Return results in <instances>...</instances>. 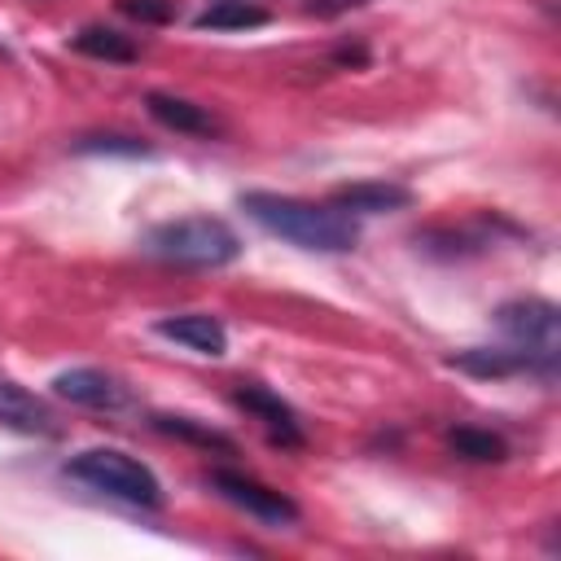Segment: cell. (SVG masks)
<instances>
[{
    "label": "cell",
    "instance_id": "cell-1",
    "mask_svg": "<svg viewBox=\"0 0 561 561\" xmlns=\"http://www.w3.org/2000/svg\"><path fill=\"white\" fill-rule=\"evenodd\" d=\"M241 210L267 228L272 237H285L298 250H316V254H346L359 241V228L351 224L346 210L337 206H316L302 197H285V193H241Z\"/></svg>",
    "mask_w": 561,
    "mask_h": 561
},
{
    "label": "cell",
    "instance_id": "cell-2",
    "mask_svg": "<svg viewBox=\"0 0 561 561\" xmlns=\"http://www.w3.org/2000/svg\"><path fill=\"white\" fill-rule=\"evenodd\" d=\"M145 250L175 267H224L241 254V237L215 215H184L149 228Z\"/></svg>",
    "mask_w": 561,
    "mask_h": 561
},
{
    "label": "cell",
    "instance_id": "cell-3",
    "mask_svg": "<svg viewBox=\"0 0 561 561\" xmlns=\"http://www.w3.org/2000/svg\"><path fill=\"white\" fill-rule=\"evenodd\" d=\"M66 473L79 478V482H88V486H96V491H105V495H114V500H123V504L162 508V486H158V478H153L136 456H127V451H118V447H88V451H79V456L66 465Z\"/></svg>",
    "mask_w": 561,
    "mask_h": 561
},
{
    "label": "cell",
    "instance_id": "cell-4",
    "mask_svg": "<svg viewBox=\"0 0 561 561\" xmlns=\"http://www.w3.org/2000/svg\"><path fill=\"white\" fill-rule=\"evenodd\" d=\"M495 324L513 346L530 351L543 364H557V342H561L557 302H548V298H513V302L495 307Z\"/></svg>",
    "mask_w": 561,
    "mask_h": 561
},
{
    "label": "cell",
    "instance_id": "cell-5",
    "mask_svg": "<svg viewBox=\"0 0 561 561\" xmlns=\"http://www.w3.org/2000/svg\"><path fill=\"white\" fill-rule=\"evenodd\" d=\"M210 486H215L228 504L245 508V513L259 517V522L294 526V522L302 517L298 504H294L285 491H276V486H267V482H259V478H250V473H237V469H210Z\"/></svg>",
    "mask_w": 561,
    "mask_h": 561
},
{
    "label": "cell",
    "instance_id": "cell-6",
    "mask_svg": "<svg viewBox=\"0 0 561 561\" xmlns=\"http://www.w3.org/2000/svg\"><path fill=\"white\" fill-rule=\"evenodd\" d=\"M451 368H460L469 377H522V373L543 377V381L557 377V364H543L522 346H469V351L451 355Z\"/></svg>",
    "mask_w": 561,
    "mask_h": 561
},
{
    "label": "cell",
    "instance_id": "cell-7",
    "mask_svg": "<svg viewBox=\"0 0 561 561\" xmlns=\"http://www.w3.org/2000/svg\"><path fill=\"white\" fill-rule=\"evenodd\" d=\"M53 390L79 408H92V412H118L131 403V390L101 368H66L53 377Z\"/></svg>",
    "mask_w": 561,
    "mask_h": 561
},
{
    "label": "cell",
    "instance_id": "cell-8",
    "mask_svg": "<svg viewBox=\"0 0 561 561\" xmlns=\"http://www.w3.org/2000/svg\"><path fill=\"white\" fill-rule=\"evenodd\" d=\"M232 403L245 408V412L272 434L276 447H302V430H298L294 408H289L280 394H272L267 386H259V381H241V386L232 390Z\"/></svg>",
    "mask_w": 561,
    "mask_h": 561
},
{
    "label": "cell",
    "instance_id": "cell-9",
    "mask_svg": "<svg viewBox=\"0 0 561 561\" xmlns=\"http://www.w3.org/2000/svg\"><path fill=\"white\" fill-rule=\"evenodd\" d=\"M0 430L31 434V438H57V416L31 390H22L13 381H0Z\"/></svg>",
    "mask_w": 561,
    "mask_h": 561
},
{
    "label": "cell",
    "instance_id": "cell-10",
    "mask_svg": "<svg viewBox=\"0 0 561 561\" xmlns=\"http://www.w3.org/2000/svg\"><path fill=\"white\" fill-rule=\"evenodd\" d=\"M346 215H386V210H403L412 206V188L394 184V180H359V184H342L333 188V202Z\"/></svg>",
    "mask_w": 561,
    "mask_h": 561
},
{
    "label": "cell",
    "instance_id": "cell-11",
    "mask_svg": "<svg viewBox=\"0 0 561 561\" xmlns=\"http://www.w3.org/2000/svg\"><path fill=\"white\" fill-rule=\"evenodd\" d=\"M158 333H162L167 342H180V346L197 351V355H224V351H228V333H224V324H219L215 316H206V311L162 316V320H158Z\"/></svg>",
    "mask_w": 561,
    "mask_h": 561
},
{
    "label": "cell",
    "instance_id": "cell-12",
    "mask_svg": "<svg viewBox=\"0 0 561 561\" xmlns=\"http://www.w3.org/2000/svg\"><path fill=\"white\" fill-rule=\"evenodd\" d=\"M145 110H149L162 127L184 131V136H215V131H219L215 114H206L202 105H193V101H184V96H171V92H149V96H145Z\"/></svg>",
    "mask_w": 561,
    "mask_h": 561
},
{
    "label": "cell",
    "instance_id": "cell-13",
    "mask_svg": "<svg viewBox=\"0 0 561 561\" xmlns=\"http://www.w3.org/2000/svg\"><path fill=\"white\" fill-rule=\"evenodd\" d=\"M272 13L250 4V0H215L210 9H202L193 18L197 31H254V26H267Z\"/></svg>",
    "mask_w": 561,
    "mask_h": 561
},
{
    "label": "cell",
    "instance_id": "cell-14",
    "mask_svg": "<svg viewBox=\"0 0 561 561\" xmlns=\"http://www.w3.org/2000/svg\"><path fill=\"white\" fill-rule=\"evenodd\" d=\"M70 48L83 53V57H96V61H136L140 57V48L131 44V35L110 31V26H83L70 39Z\"/></svg>",
    "mask_w": 561,
    "mask_h": 561
},
{
    "label": "cell",
    "instance_id": "cell-15",
    "mask_svg": "<svg viewBox=\"0 0 561 561\" xmlns=\"http://www.w3.org/2000/svg\"><path fill=\"white\" fill-rule=\"evenodd\" d=\"M447 443H451L456 456L478 460V465H500L508 456V443L500 434H491V430H478V425H451Z\"/></svg>",
    "mask_w": 561,
    "mask_h": 561
},
{
    "label": "cell",
    "instance_id": "cell-16",
    "mask_svg": "<svg viewBox=\"0 0 561 561\" xmlns=\"http://www.w3.org/2000/svg\"><path fill=\"white\" fill-rule=\"evenodd\" d=\"M153 430H162V434H171V438H184V443H197V447H215V451H237V443L228 438V434H219V430H210V425H202V421H193V416H175V412H158L153 416Z\"/></svg>",
    "mask_w": 561,
    "mask_h": 561
},
{
    "label": "cell",
    "instance_id": "cell-17",
    "mask_svg": "<svg viewBox=\"0 0 561 561\" xmlns=\"http://www.w3.org/2000/svg\"><path fill=\"white\" fill-rule=\"evenodd\" d=\"M118 13L140 26H167L175 18V0H118Z\"/></svg>",
    "mask_w": 561,
    "mask_h": 561
},
{
    "label": "cell",
    "instance_id": "cell-18",
    "mask_svg": "<svg viewBox=\"0 0 561 561\" xmlns=\"http://www.w3.org/2000/svg\"><path fill=\"white\" fill-rule=\"evenodd\" d=\"M75 149H79V153H149V149H145L140 140H131V136H79Z\"/></svg>",
    "mask_w": 561,
    "mask_h": 561
},
{
    "label": "cell",
    "instance_id": "cell-19",
    "mask_svg": "<svg viewBox=\"0 0 561 561\" xmlns=\"http://www.w3.org/2000/svg\"><path fill=\"white\" fill-rule=\"evenodd\" d=\"M359 4H368V0H311L307 13H316V18H333V13H346V9H359Z\"/></svg>",
    "mask_w": 561,
    "mask_h": 561
}]
</instances>
